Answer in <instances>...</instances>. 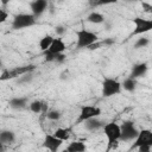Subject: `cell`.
<instances>
[{
  "mask_svg": "<svg viewBox=\"0 0 152 152\" xmlns=\"http://www.w3.org/2000/svg\"><path fill=\"white\" fill-rule=\"evenodd\" d=\"M65 150L68 152H86L87 146L82 141H71Z\"/></svg>",
  "mask_w": 152,
  "mask_h": 152,
  "instance_id": "e0dca14e",
  "label": "cell"
},
{
  "mask_svg": "<svg viewBox=\"0 0 152 152\" xmlns=\"http://www.w3.org/2000/svg\"><path fill=\"white\" fill-rule=\"evenodd\" d=\"M100 115H101V108H99L97 106H89V104L82 106L76 122L81 124V122H84V121H87L89 119L99 118Z\"/></svg>",
  "mask_w": 152,
  "mask_h": 152,
  "instance_id": "52a82bcc",
  "label": "cell"
},
{
  "mask_svg": "<svg viewBox=\"0 0 152 152\" xmlns=\"http://www.w3.org/2000/svg\"><path fill=\"white\" fill-rule=\"evenodd\" d=\"M66 46H65V43L63 42L62 38H55L51 46L49 48L48 52L50 53H53V55H58V53H64Z\"/></svg>",
  "mask_w": 152,
  "mask_h": 152,
  "instance_id": "9a60e30c",
  "label": "cell"
},
{
  "mask_svg": "<svg viewBox=\"0 0 152 152\" xmlns=\"http://www.w3.org/2000/svg\"><path fill=\"white\" fill-rule=\"evenodd\" d=\"M36 69V66L33 64H28V65H23V66H15L13 69H5L2 70V74L0 76L1 81H6V80H12V78H19L23 75L30 74Z\"/></svg>",
  "mask_w": 152,
  "mask_h": 152,
  "instance_id": "277c9868",
  "label": "cell"
},
{
  "mask_svg": "<svg viewBox=\"0 0 152 152\" xmlns=\"http://www.w3.org/2000/svg\"><path fill=\"white\" fill-rule=\"evenodd\" d=\"M76 48L77 49H88L91 44L99 42V37L96 33L91 32V31H88L86 28H81L78 31H76Z\"/></svg>",
  "mask_w": 152,
  "mask_h": 152,
  "instance_id": "7a4b0ae2",
  "label": "cell"
},
{
  "mask_svg": "<svg viewBox=\"0 0 152 152\" xmlns=\"http://www.w3.org/2000/svg\"><path fill=\"white\" fill-rule=\"evenodd\" d=\"M55 32H56V34H57V36H62V34L65 32V28H64L63 26H56Z\"/></svg>",
  "mask_w": 152,
  "mask_h": 152,
  "instance_id": "4dcf8cb0",
  "label": "cell"
},
{
  "mask_svg": "<svg viewBox=\"0 0 152 152\" xmlns=\"http://www.w3.org/2000/svg\"><path fill=\"white\" fill-rule=\"evenodd\" d=\"M121 128V137H120V141H129V140H135L139 131L135 127L134 122L131 120H126L121 124L120 126Z\"/></svg>",
  "mask_w": 152,
  "mask_h": 152,
  "instance_id": "5b68a950",
  "label": "cell"
},
{
  "mask_svg": "<svg viewBox=\"0 0 152 152\" xmlns=\"http://www.w3.org/2000/svg\"><path fill=\"white\" fill-rule=\"evenodd\" d=\"M147 70H148V65L146 63H137L132 66V71H131L129 77L137 80V78L144 76L147 72Z\"/></svg>",
  "mask_w": 152,
  "mask_h": 152,
  "instance_id": "4fadbf2b",
  "label": "cell"
},
{
  "mask_svg": "<svg viewBox=\"0 0 152 152\" xmlns=\"http://www.w3.org/2000/svg\"><path fill=\"white\" fill-rule=\"evenodd\" d=\"M53 37L52 36H50V34H46V36H44L40 40H39V48H40V50L42 51H48L49 50V48L51 46V44H52V42H53Z\"/></svg>",
  "mask_w": 152,
  "mask_h": 152,
  "instance_id": "d6986e66",
  "label": "cell"
},
{
  "mask_svg": "<svg viewBox=\"0 0 152 152\" xmlns=\"http://www.w3.org/2000/svg\"><path fill=\"white\" fill-rule=\"evenodd\" d=\"M121 83L114 78H104L102 82V96L110 97L121 93Z\"/></svg>",
  "mask_w": 152,
  "mask_h": 152,
  "instance_id": "8992f818",
  "label": "cell"
},
{
  "mask_svg": "<svg viewBox=\"0 0 152 152\" xmlns=\"http://www.w3.org/2000/svg\"><path fill=\"white\" fill-rule=\"evenodd\" d=\"M32 81H33V75H32V72L26 74V75H23V76H20L19 78H17V83H18V84H28V83H31Z\"/></svg>",
  "mask_w": 152,
  "mask_h": 152,
  "instance_id": "603a6c76",
  "label": "cell"
},
{
  "mask_svg": "<svg viewBox=\"0 0 152 152\" xmlns=\"http://www.w3.org/2000/svg\"><path fill=\"white\" fill-rule=\"evenodd\" d=\"M65 58H66V56H65L64 53H58V55L56 56V61H55V62H57V63H63V62L65 61Z\"/></svg>",
  "mask_w": 152,
  "mask_h": 152,
  "instance_id": "f1b7e54d",
  "label": "cell"
},
{
  "mask_svg": "<svg viewBox=\"0 0 152 152\" xmlns=\"http://www.w3.org/2000/svg\"><path fill=\"white\" fill-rule=\"evenodd\" d=\"M87 21L90 23V24H102V23H104L106 20H104L103 14H101L100 12H95V11H94V12H91V13L88 14Z\"/></svg>",
  "mask_w": 152,
  "mask_h": 152,
  "instance_id": "ac0fdd59",
  "label": "cell"
},
{
  "mask_svg": "<svg viewBox=\"0 0 152 152\" xmlns=\"http://www.w3.org/2000/svg\"><path fill=\"white\" fill-rule=\"evenodd\" d=\"M0 4H1V5H7L8 1H7V0H0Z\"/></svg>",
  "mask_w": 152,
  "mask_h": 152,
  "instance_id": "d6a6232c",
  "label": "cell"
},
{
  "mask_svg": "<svg viewBox=\"0 0 152 152\" xmlns=\"http://www.w3.org/2000/svg\"><path fill=\"white\" fill-rule=\"evenodd\" d=\"M10 107L14 110H23L27 107L28 104V99L26 96H18V97H12L8 102Z\"/></svg>",
  "mask_w": 152,
  "mask_h": 152,
  "instance_id": "7c38bea8",
  "label": "cell"
},
{
  "mask_svg": "<svg viewBox=\"0 0 152 152\" xmlns=\"http://www.w3.org/2000/svg\"><path fill=\"white\" fill-rule=\"evenodd\" d=\"M48 6H49V4H48L46 0H34V1H32V2L30 4L32 14H33L36 18L40 17V15L46 11Z\"/></svg>",
  "mask_w": 152,
  "mask_h": 152,
  "instance_id": "8fae6325",
  "label": "cell"
},
{
  "mask_svg": "<svg viewBox=\"0 0 152 152\" xmlns=\"http://www.w3.org/2000/svg\"><path fill=\"white\" fill-rule=\"evenodd\" d=\"M139 146H151L152 147V131L151 129L139 131V134H138L137 139L134 140L132 148H137Z\"/></svg>",
  "mask_w": 152,
  "mask_h": 152,
  "instance_id": "9c48e42d",
  "label": "cell"
},
{
  "mask_svg": "<svg viewBox=\"0 0 152 152\" xmlns=\"http://www.w3.org/2000/svg\"><path fill=\"white\" fill-rule=\"evenodd\" d=\"M103 133L107 138V148L106 152H110L112 150L119 146L120 137H121V128L115 122H108L103 126Z\"/></svg>",
  "mask_w": 152,
  "mask_h": 152,
  "instance_id": "6da1fadb",
  "label": "cell"
},
{
  "mask_svg": "<svg viewBox=\"0 0 152 152\" xmlns=\"http://www.w3.org/2000/svg\"><path fill=\"white\" fill-rule=\"evenodd\" d=\"M7 18H8V13L4 8H0V23H5Z\"/></svg>",
  "mask_w": 152,
  "mask_h": 152,
  "instance_id": "4316f807",
  "label": "cell"
},
{
  "mask_svg": "<svg viewBox=\"0 0 152 152\" xmlns=\"http://www.w3.org/2000/svg\"><path fill=\"white\" fill-rule=\"evenodd\" d=\"M45 116H46L49 120L57 121V120H59V119H61L62 114H61V112H59V110H57V109H51V110H49V112L45 114Z\"/></svg>",
  "mask_w": 152,
  "mask_h": 152,
  "instance_id": "cb8c5ba5",
  "label": "cell"
},
{
  "mask_svg": "<svg viewBox=\"0 0 152 152\" xmlns=\"http://www.w3.org/2000/svg\"><path fill=\"white\" fill-rule=\"evenodd\" d=\"M53 135H55L56 138L61 139L62 141H65V140H68V139L70 138L69 131H68V129H65V128H57V129L55 131Z\"/></svg>",
  "mask_w": 152,
  "mask_h": 152,
  "instance_id": "7402d4cb",
  "label": "cell"
},
{
  "mask_svg": "<svg viewBox=\"0 0 152 152\" xmlns=\"http://www.w3.org/2000/svg\"><path fill=\"white\" fill-rule=\"evenodd\" d=\"M101 46H102V43H101V42H96V43L91 44V45L88 48V50H97V49H100Z\"/></svg>",
  "mask_w": 152,
  "mask_h": 152,
  "instance_id": "f546056e",
  "label": "cell"
},
{
  "mask_svg": "<svg viewBox=\"0 0 152 152\" xmlns=\"http://www.w3.org/2000/svg\"><path fill=\"white\" fill-rule=\"evenodd\" d=\"M63 141L58 138H56L53 134H46L43 140V147L49 150L50 152H57L58 148L62 146Z\"/></svg>",
  "mask_w": 152,
  "mask_h": 152,
  "instance_id": "30bf717a",
  "label": "cell"
},
{
  "mask_svg": "<svg viewBox=\"0 0 152 152\" xmlns=\"http://www.w3.org/2000/svg\"><path fill=\"white\" fill-rule=\"evenodd\" d=\"M62 152H68V151H66V150H64V151H62Z\"/></svg>",
  "mask_w": 152,
  "mask_h": 152,
  "instance_id": "836d02e7",
  "label": "cell"
},
{
  "mask_svg": "<svg viewBox=\"0 0 152 152\" xmlns=\"http://www.w3.org/2000/svg\"><path fill=\"white\" fill-rule=\"evenodd\" d=\"M37 18L32 13H19L15 14L12 21V28L13 30H21L30 26L36 25Z\"/></svg>",
  "mask_w": 152,
  "mask_h": 152,
  "instance_id": "3957f363",
  "label": "cell"
},
{
  "mask_svg": "<svg viewBox=\"0 0 152 152\" xmlns=\"http://www.w3.org/2000/svg\"><path fill=\"white\" fill-rule=\"evenodd\" d=\"M134 24V30L131 33V36H137V34H142L148 31H152V19H145L140 17H135L132 19Z\"/></svg>",
  "mask_w": 152,
  "mask_h": 152,
  "instance_id": "ba28073f",
  "label": "cell"
},
{
  "mask_svg": "<svg viewBox=\"0 0 152 152\" xmlns=\"http://www.w3.org/2000/svg\"><path fill=\"white\" fill-rule=\"evenodd\" d=\"M150 43V39L146 38V37H141V38H138V40L134 43V49H140V48H145L146 45H148Z\"/></svg>",
  "mask_w": 152,
  "mask_h": 152,
  "instance_id": "d4e9b609",
  "label": "cell"
},
{
  "mask_svg": "<svg viewBox=\"0 0 152 152\" xmlns=\"http://www.w3.org/2000/svg\"><path fill=\"white\" fill-rule=\"evenodd\" d=\"M121 86H122V88H124L125 90H127V91H129V93H133V91L135 90V88H137V80H134V78H132V77H127V78L121 83Z\"/></svg>",
  "mask_w": 152,
  "mask_h": 152,
  "instance_id": "ffe728a7",
  "label": "cell"
},
{
  "mask_svg": "<svg viewBox=\"0 0 152 152\" xmlns=\"http://www.w3.org/2000/svg\"><path fill=\"white\" fill-rule=\"evenodd\" d=\"M83 124H84V128L87 131H89V132H95V131H97L100 128H103V126L106 125V122L102 121V120H100L99 118L89 119V120L84 121Z\"/></svg>",
  "mask_w": 152,
  "mask_h": 152,
  "instance_id": "5bb4252c",
  "label": "cell"
},
{
  "mask_svg": "<svg viewBox=\"0 0 152 152\" xmlns=\"http://www.w3.org/2000/svg\"><path fill=\"white\" fill-rule=\"evenodd\" d=\"M141 7H142L144 12H146V13H152V4L144 1V2H141Z\"/></svg>",
  "mask_w": 152,
  "mask_h": 152,
  "instance_id": "484cf974",
  "label": "cell"
},
{
  "mask_svg": "<svg viewBox=\"0 0 152 152\" xmlns=\"http://www.w3.org/2000/svg\"><path fill=\"white\" fill-rule=\"evenodd\" d=\"M137 150L138 152H151V146H139Z\"/></svg>",
  "mask_w": 152,
  "mask_h": 152,
  "instance_id": "1f68e13d",
  "label": "cell"
},
{
  "mask_svg": "<svg viewBox=\"0 0 152 152\" xmlns=\"http://www.w3.org/2000/svg\"><path fill=\"white\" fill-rule=\"evenodd\" d=\"M28 109L34 113V114H39L43 113V101L40 100H33L28 103Z\"/></svg>",
  "mask_w": 152,
  "mask_h": 152,
  "instance_id": "44dd1931",
  "label": "cell"
},
{
  "mask_svg": "<svg viewBox=\"0 0 152 152\" xmlns=\"http://www.w3.org/2000/svg\"><path fill=\"white\" fill-rule=\"evenodd\" d=\"M102 45H107V46H110V45H113L114 43H115V40H114V38H104L102 42Z\"/></svg>",
  "mask_w": 152,
  "mask_h": 152,
  "instance_id": "83f0119b",
  "label": "cell"
},
{
  "mask_svg": "<svg viewBox=\"0 0 152 152\" xmlns=\"http://www.w3.org/2000/svg\"><path fill=\"white\" fill-rule=\"evenodd\" d=\"M15 141V133L10 129H2L0 133V142L4 145L13 144Z\"/></svg>",
  "mask_w": 152,
  "mask_h": 152,
  "instance_id": "2e32d148",
  "label": "cell"
}]
</instances>
